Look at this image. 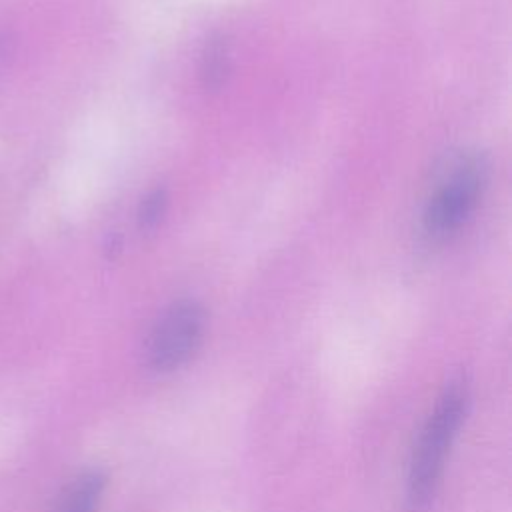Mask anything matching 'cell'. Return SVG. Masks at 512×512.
<instances>
[{
	"label": "cell",
	"mask_w": 512,
	"mask_h": 512,
	"mask_svg": "<svg viewBox=\"0 0 512 512\" xmlns=\"http://www.w3.org/2000/svg\"><path fill=\"white\" fill-rule=\"evenodd\" d=\"M206 326L204 308L194 300L172 304L156 322L148 340V362L158 372L184 366L198 350Z\"/></svg>",
	"instance_id": "3957f363"
},
{
	"label": "cell",
	"mask_w": 512,
	"mask_h": 512,
	"mask_svg": "<svg viewBox=\"0 0 512 512\" xmlns=\"http://www.w3.org/2000/svg\"><path fill=\"white\" fill-rule=\"evenodd\" d=\"M166 210V194L162 190H154L150 192L142 204H140V212H138V220L142 228H152L160 222L162 214Z\"/></svg>",
	"instance_id": "8992f818"
},
{
	"label": "cell",
	"mask_w": 512,
	"mask_h": 512,
	"mask_svg": "<svg viewBox=\"0 0 512 512\" xmlns=\"http://www.w3.org/2000/svg\"><path fill=\"white\" fill-rule=\"evenodd\" d=\"M468 402V382L462 376L454 378L444 388L432 414L428 416L412 450L408 470V498L414 508L428 504L432 498L444 470L446 454L466 416Z\"/></svg>",
	"instance_id": "6da1fadb"
},
{
	"label": "cell",
	"mask_w": 512,
	"mask_h": 512,
	"mask_svg": "<svg viewBox=\"0 0 512 512\" xmlns=\"http://www.w3.org/2000/svg\"><path fill=\"white\" fill-rule=\"evenodd\" d=\"M486 184V164L480 156L462 158L440 182L424 210V230L432 238H444L458 230L476 208Z\"/></svg>",
	"instance_id": "7a4b0ae2"
},
{
	"label": "cell",
	"mask_w": 512,
	"mask_h": 512,
	"mask_svg": "<svg viewBox=\"0 0 512 512\" xmlns=\"http://www.w3.org/2000/svg\"><path fill=\"white\" fill-rule=\"evenodd\" d=\"M106 478L98 470L80 474L64 492L58 512H94L104 492Z\"/></svg>",
	"instance_id": "277c9868"
},
{
	"label": "cell",
	"mask_w": 512,
	"mask_h": 512,
	"mask_svg": "<svg viewBox=\"0 0 512 512\" xmlns=\"http://www.w3.org/2000/svg\"><path fill=\"white\" fill-rule=\"evenodd\" d=\"M228 70H230L228 44L220 36L210 38L202 52V64H200V74H202L204 86L210 90L220 88L226 82Z\"/></svg>",
	"instance_id": "5b68a950"
}]
</instances>
